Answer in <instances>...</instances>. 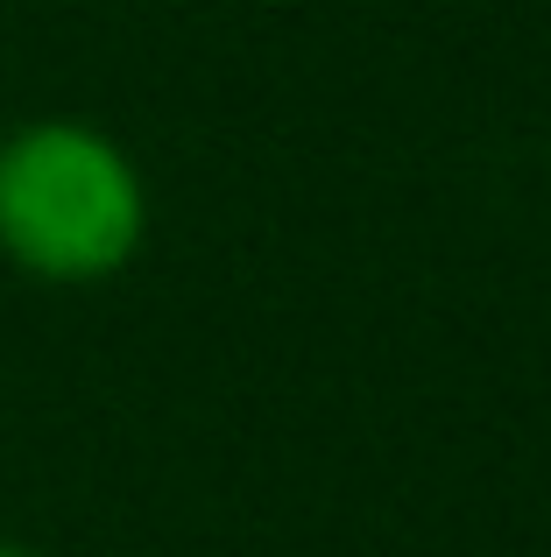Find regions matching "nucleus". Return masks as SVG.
Wrapping results in <instances>:
<instances>
[{
    "label": "nucleus",
    "mask_w": 551,
    "mask_h": 557,
    "mask_svg": "<svg viewBox=\"0 0 551 557\" xmlns=\"http://www.w3.org/2000/svg\"><path fill=\"white\" fill-rule=\"evenodd\" d=\"M149 247V177L78 113L0 127V261L42 289H99Z\"/></svg>",
    "instance_id": "f257e3e1"
},
{
    "label": "nucleus",
    "mask_w": 551,
    "mask_h": 557,
    "mask_svg": "<svg viewBox=\"0 0 551 557\" xmlns=\"http://www.w3.org/2000/svg\"><path fill=\"white\" fill-rule=\"evenodd\" d=\"M0 557H42V550H28V544H14V536H0Z\"/></svg>",
    "instance_id": "f03ea898"
},
{
    "label": "nucleus",
    "mask_w": 551,
    "mask_h": 557,
    "mask_svg": "<svg viewBox=\"0 0 551 557\" xmlns=\"http://www.w3.org/2000/svg\"><path fill=\"white\" fill-rule=\"evenodd\" d=\"M544 177H551V141H544Z\"/></svg>",
    "instance_id": "7ed1b4c3"
}]
</instances>
